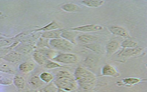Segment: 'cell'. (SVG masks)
<instances>
[{"label":"cell","mask_w":147,"mask_h":92,"mask_svg":"<svg viewBox=\"0 0 147 92\" xmlns=\"http://www.w3.org/2000/svg\"><path fill=\"white\" fill-rule=\"evenodd\" d=\"M53 83L58 89L66 92L76 91L79 85L74 75L66 70L59 71L56 74Z\"/></svg>","instance_id":"6da1fadb"},{"label":"cell","mask_w":147,"mask_h":92,"mask_svg":"<svg viewBox=\"0 0 147 92\" xmlns=\"http://www.w3.org/2000/svg\"><path fill=\"white\" fill-rule=\"evenodd\" d=\"M74 76L79 86L95 84L97 76L93 72L82 67H78L75 70Z\"/></svg>","instance_id":"7a4b0ae2"},{"label":"cell","mask_w":147,"mask_h":92,"mask_svg":"<svg viewBox=\"0 0 147 92\" xmlns=\"http://www.w3.org/2000/svg\"><path fill=\"white\" fill-rule=\"evenodd\" d=\"M50 47L56 51H62L63 53H69L72 51L74 44L63 38L50 40Z\"/></svg>","instance_id":"3957f363"},{"label":"cell","mask_w":147,"mask_h":92,"mask_svg":"<svg viewBox=\"0 0 147 92\" xmlns=\"http://www.w3.org/2000/svg\"><path fill=\"white\" fill-rule=\"evenodd\" d=\"M52 60L60 64L71 65L78 62L79 58L76 54L74 53H60Z\"/></svg>","instance_id":"277c9868"},{"label":"cell","mask_w":147,"mask_h":92,"mask_svg":"<svg viewBox=\"0 0 147 92\" xmlns=\"http://www.w3.org/2000/svg\"><path fill=\"white\" fill-rule=\"evenodd\" d=\"M144 47H136L131 49H123L117 54V57L123 59L140 57L144 53Z\"/></svg>","instance_id":"5b68a950"},{"label":"cell","mask_w":147,"mask_h":92,"mask_svg":"<svg viewBox=\"0 0 147 92\" xmlns=\"http://www.w3.org/2000/svg\"><path fill=\"white\" fill-rule=\"evenodd\" d=\"M103 27L100 25L97 24H90L85 25L82 26L73 27L70 29L71 31L78 32L90 33V32H96L98 31H102L103 30Z\"/></svg>","instance_id":"8992f818"},{"label":"cell","mask_w":147,"mask_h":92,"mask_svg":"<svg viewBox=\"0 0 147 92\" xmlns=\"http://www.w3.org/2000/svg\"><path fill=\"white\" fill-rule=\"evenodd\" d=\"M121 74L114 66L107 64L102 68L101 71L100 76L112 77L117 78L121 76Z\"/></svg>","instance_id":"52a82bcc"},{"label":"cell","mask_w":147,"mask_h":92,"mask_svg":"<svg viewBox=\"0 0 147 92\" xmlns=\"http://www.w3.org/2000/svg\"><path fill=\"white\" fill-rule=\"evenodd\" d=\"M147 81V78H139L135 77H129V78H124L121 81H117L116 84L118 86L126 87H131L136 84H138L139 83L143 81Z\"/></svg>","instance_id":"ba28073f"},{"label":"cell","mask_w":147,"mask_h":92,"mask_svg":"<svg viewBox=\"0 0 147 92\" xmlns=\"http://www.w3.org/2000/svg\"><path fill=\"white\" fill-rule=\"evenodd\" d=\"M108 30L111 34L116 36L127 39L131 38L127 30L121 26L113 25L108 27Z\"/></svg>","instance_id":"9c48e42d"},{"label":"cell","mask_w":147,"mask_h":92,"mask_svg":"<svg viewBox=\"0 0 147 92\" xmlns=\"http://www.w3.org/2000/svg\"><path fill=\"white\" fill-rule=\"evenodd\" d=\"M22 54L20 53L16 50H12L8 52L2 59L7 62L16 63L20 61L22 58Z\"/></svg>","instance_id":"30bf717a"},{"label":"cell","mask_w":147,"mask_h":92,"mask_svg":"<svg viewBox=\"0 0 147 92\" xmlns=\"http://www.w3.org/2000/svg\"><path fill=\"white\" fill-rule=\"evenodd\" d=\"M120 47V43L117 41H112L106 45L105 49L106 54L110 56L116 53Z\"/></svg>","instance_id":"8fae6325"},{"label":"cell","mask_w":147,"mask_h":92,"mask_svg":"<svg viewBox=\"0 0 147 92\" xmlns=\"http://www.w3.org/2000/svg\"><path fill=\"white\" fill-rule=\"evenodd\" d=\"M100 58L95 55H90L86 57L83 61L84 65L88 69H94L97 66Z\"/></svg>","instance_id":"7c38bea8"},{"label":"cell","mask_w":147,"mask_h":92,"mask_svg":"<svg viewBox=\"0 0 147 92\" xmlns=\"http://www.w3.org/2000/svg\"><path fill=\"white\" fill-rule=\"evenodd\" d=\"M61 29L60 25L55 21H52L49 24H47L43 27L33 30V33L37 32H45L52 30H58Z\"/></svg>","instance_id":"4fadbf2b"},{"label":"cell","mask_w":147,"mask_h":92,"mask_svg":"<svg viewBox=\"0 0 147 92\" xmlns=\"http://www.w3.org/2000/svg\"><path fill=\"white\" fill-rule=\"evenodd\" d=\"M98 39V37L95 35L90 34L80 35L76 37V41L85 44L95 43Z\"/></svg>","instance_id":"5bb4252c"},{"label":"cell","mask_w":147,"mask_h":92,"mask_svg":"<svg viewBox=\"0 0 147 92\" xmlns=\"http://www.w3.org/2000/svg\"><path fill=\"white\" fill-rule=\"evenodd\" d=\"M84 47L94 52L98 55H103L105 53V49L102 45L97 43H92L85 44Z\"/></svg>","instance_id":"9a60e30c"},{"label":"cell","mask_w":147,"mask_h":92,"mask_svg":"<svg viewBox=\"0 0 147 92\" xmlns=\"http://www.w3.org/2000/svg\"><path fill=\"white\" fill-rule=\"evenodd\" d=\"M63 29H60L58 30H52L42 32L40 37L49 40L61 38V35L63 32Z\"/></svg>","instance_id":"2e32d148"},{"label":"cell","mask_w":147,"mask_h":92,"mask_svg":"<svg viewBox=\"0 0 147 92\" xmlns=\"http://www.w3.org/2000/svg\"><path fill=\"white\" fill-rule=\"evenodd\" d=\"M36 67V65L34 62L28 60L23 62L19 66V70L22 73H30L34 70Z\"/></svg>","instance_id":"e0dca14e"},{"label":"cell","mask_w":147,"mask_h":92,"mask_svg":"<svg viewBox=\"0 0 147 92\" xmlns=\"http://www.w3.org/2000/svg\"><path fill=\"white\" fill-rule=\"evenodd\" d=\"M77 34L75 31H69L67 30H63V32L61 35V37L65 39L70 43L74 44H76V39Z\"/></svg>","instance_id":"ac0fdd59"},{"label":"cell","mask_w":147,"mask_h":92,"mask_svg":"<svg viewBox=\"0 0 147 92\" xmlns=\"http://www.w3.org/2000/svg\"><path fill=\"white\" fill-rule=\"evenodd\" d=\"M32 58L33 60L38 65H44L48 60L50 59H48L43 53H42L38 49L35 50L33 51L32 55Z\"/></svg>","instance_id":"d6986e66"},{"label":"cell","mask_w":147,"mask_h":92,"mask_svg":"<svg viewBox=\"0 0 147 92\" xmlns=\"http://www.w3.org/2000/svg\"><path fill=\"white\" fill-rule=\"evenodd\" d=\"M61 9L67 13H76L80 12L82 8L78 5L73 3H67L61 7Z\"/></svg>","instance_id":"ffe728a7"},{"label":"cell","mask_w":147,"mask_h":92,"mask_svg":"<svg viewBox=\"0 0 147 92\" xmlns=\"http://www.w3.org/2000/svg\"><path fill=\"white\" fill-rule=\"evenodd\" d=\"M34 47L35 46L31 44L24 43L22 45L17 46L16 50L22 55H26L32 52Z\"/></svg>","instance_id":"44dd1931"},{"label":"cell","mask_w":147,"mask_h":92,"mask_svg":"<svg viewBox=\"0 0 147 92\" xmlns=\"http://www.w3.org/2000/svg\"><path fill=\"white\" fill-rule=\"evenodd\" d=\"M81 3L82 5L88 7H91V8H98L100 7L102 5L104 4L105 1H93V0H84L81 1Z\"/></svg>","instance_id":"7402d4cb"},{"label":"cell","mask_w":147,"mask_h":92,"mask_svg":"<svg viewBox=\"0 0 147 92\" xmlns=\"http://www.w3.org/2000/svg\"><path fill=\"white\" fill-rule=\"evenodd\" d=\"M13 83L17 88L20 89H24L26 87V81L25 78L19 75L14 76Z\"/></svg>","instance_id":"603a6c76"},{"label":"cell","mask_w":147,"mask_h":92,"mask_svg":"<svg viewBox=\"0 0 147 92\" xmlns=\"http://www.w3.org/2000/svg\"><path fill=\"white\" fill-rule=\"evenodd\" d=\"M38 50L42 53H43L48 59L50 60H52L58 53L57 51L49 48H42L38 49Z\"/></svg>","instance_id":"cb8c5ba5"},{"label":"cell","mask_w":147,"mask_h":92,"mask_svg":"<svg viewBox=\"0 0 147 92\" xmlns=\"http://www.w3.org/2000/svg\"><path fill=\"white\" fill-rule=\"evenodd\" d=\"M29 84L36 89H41L45 83L41 80L39 76H34L30 79Z\"/></svg>","instance_id":"d4e9b609"},{"label":"cell","mask_w":147,"mask_h":92,"mask_svg":"<svg viewBox=\"0 0 147 92\" xmlns=\"http://www.w3.org/2000/svg\"><path fill=\"white\" fill-rule=\"evenodd\" d=\"M0 72L10 75H14L16 73L14 69L9 64L4 62L0 63Z\"/></svg>","instance_id":"484cf974"},{"label":"cell","mask_w":147,"mask_h":92,"mask_svg":"<svg viewBox=\"0 0 147 92\" xmlns=\"http://www.w3.org/2000/svg\"><path fill=\"white\" fill-rule=\"evenodd\" d=\"M39 77L45 83H50L55 79V76L53 75L48 72H42L39 75Z\"/></svg>","instance_id":"4316f807"},{"label":"cell","mask_w":147,"mask_h":92,"mask_svg":"<svg viewBox=\"0 0 147 92\" xmlns=\"http://www.w3.org/2000/svg\"><path fill=\"white\" fill-rule=\"evenodd\" d=\"M138 46V43L130 39H126L120 43V47L123 49L134 48Z\"/></svg>","instance_id":"83f0119b"},{"label":"cell","mask_w":147,"mask_h":92,"mask_svg":"<svg viewBox=\"0 0 147 92\" xmlns=\"http://www.w3.org/2000/svg\"><path fill=\"white\" fill-rule=\"evenodd\" d=\"M50 40H49V39L43 38L40 37L38 40L36 46H37V47H39L40 49H42V48L51 49L50 47V44H49Z\"/></svg>","instance_id":"f1b7e54d"},{"label":"cell","mask_w":147,"mask_h":92,"mask_svg":"<svg viewBox=\"0 0 147 92\" xmlns=\"http://www.w3.org/2000/svg\"><path fill=\"white\" fill-rule=\"evenodd\" d=\"M45 67L47 69H54L59 68H66V67L61 65L58 63L54 61L51 60H48L45 65Z\"/></svg>","instance_id":"f546056e"},{"label":"cell","mask_w":147,"mask_h":92,"mask_svg":"<svg viewBox=\"0 0 147 92\" xmlns=\"http://www.w3.org/2000/svg\"><path fill=\"white\" fill-rule=\"evenodd\" d=\"M58 89L53 83H50L47 86L38 90L39 92H57Z\"/></svg>","instance_id":"4dcf8cb0"},{"label":"cell","mask_w":147,"mask_h":92,"mask_svg":"<svg viewBox=\"0 0 147 92\" xmlns=\"http://www.w3.org/2000/svg\"><path fill=\"white\" fill-rule=\"evenodd\" d=\"M15 41L13 38H6L0 40V49L4 47H8L12 44Z\"/></svg>","instance_id":"1f68e13d"},{"label":"cell","mask_w":147,"mask_h":92,"mask_svg":"<svg viewBox=\"0 0 147 92\" xmlns=\"http://www.w3.org/2000/svg\"><path fill=\"white\" fill-rule=\"evenodd\" d=\"M13 83V80L6 77L0 76V85L7 86Z\"/></svg>","instance_id":"d6a6232c"},{"label":"cell","mask_w":147,"mask_h":92,"mask_svg":"<svg viewBox=\"0 0 147 92\" xmlns=\"http://www.w3.org/2000/svg\"><path fill=\"white\" fill-rule=\"evenodd\" d=\"M10 51H10L9 50L7 49V47L0 49V59H2L3 57L6 55Z\"/></svg>","instance_id":"836d02e7"},{"label":"cell","mask_w":147,"mask_h":92,"mask_svg":"<svg viewBox=\"0 0 147 92\" xmlns=\"http://www.w3.org/2000/svg\"><path fill=\"white\" fill-rule=\"evenodd\" d=\"M80 92H97L95 90H94L93 89H92L87 90H82V91H80Z\"/></svg>","instance_id":"e575fe53"},{"label":"cell","mask_w":147,"mask_h":92,"mask_svg":"<svg viewBox=\"0 0 147 92\" xmlns=\"http://www.w3.org/2000/svg\"><path fill=\"white\" fill-rule=\"evenodd\" d=\"M19 92H39L37 90H26V91H20Z\"/></svg>","instance_id":"d590c367"},{"label":"cell","mask_w":147,"mask_h":92,"mask_svg":"<svg viewBox=\"0 0 147 92\" xmlns=\"http://www.w3.org/2000/svg\"><path fill=\"white\" fill-rule=\"evenodd\" d=\"M6 38H7V37H4L3 35L0 34V40H3V39H6Z\"/></svg>","instance_id":"8d00e7d4"},{"label":"cell","mask_w":147,"mask_h":92,"mask_svg":"<svg viewBox=\"0 0 147 92\" xmlns=\"http://www.w3.org/2000/svg\"><path fill=\"white\" fill-rule=\"evenodd\" d=\"M3 16V12L0 11V17Z\"/></svg>","instance_id":"74e56055"}]
</instances>
